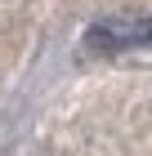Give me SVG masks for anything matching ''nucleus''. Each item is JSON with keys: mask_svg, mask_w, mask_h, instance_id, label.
<instances>
[{"mask_svg": "<svg viewBox=\"0 0 152 156\" xmlns=\"http://www.w3.org/2000/svg\"><path fill=\"white\" fill-rule=\"evenodd\" d=\"M85 45L90 49H107V54L152 45V13H112V18H98L85 31Z\"/></svg>", "mask_w": 152, "mask_h": 156, "instance_id": "f257e3e1", "label": "nucleus"}]
</instances>
